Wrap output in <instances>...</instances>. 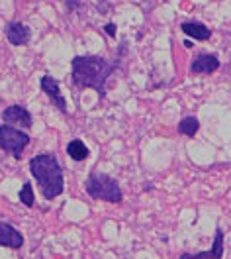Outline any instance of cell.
I'll return each instance as SVG.
<instances>
[{
	"instance_id": "obj_1",
	"label": "cell",
	"mask_w": 231,
	"mask_h": 259,
	"mask_svg": "<svg viewBox=\"0 0 231 259\" xmlns=\"http://www.w3.org/2000/svg\"><path fill=\"white\" fill-rule=\"evenodd\" d=\"M118 69L116 61H108L100 55H77L73 59V84L79 91L92 89L100 100L106 97V81Z\"/></svg>"
},
{
	"instance_id": "obj_2",
	"label": "cell",
	"mask_w": 231,
	"mask_h": 259,
	"mask_svg": "<svg viewBox=\"0 0 231 259\" xmlns=\"http://www.w3.org/2000/svg\"><path fill=\"white\" fill-rule=\"evenodd\" d=\"M30 173L45 200H53L65 191L63 169L53 153H39L30 159Z\"/></svg>"
},
{
	"instance_id": "obj_3",
	"label": "cell",
	"mask_w": 231,
	"mask_h": 259,
	"mask_svg": "<svg viewBox=\"0 0 231 259\" xmlns=\"http://www.w3.org/2000/svg\"><path fill=\"white\" fill-rule=\"evenodd\" d=\"M84 191L90 198L104 200V202H110V204H120L124 200V193L120 189V183L114 177H110L106 173H100V171H94V173L88 175L86 183H84Z\"/></svg>"
},
{
	"instance_id": "obj_4",
	"label": "cell",
	"mask_w": 231,
	"mask_h": 259,
	"mask_svg": "<svg viewBox=\"0 0 231 259\" xmlns=\"http://www.w3.org/2000/svg\"><path fill=\"white\" fill-rule=\"evenodd\" d=\"M30 142H32L30 134L22 132L20 128H12L8 124L0 126V149L10 153L18 161L22 159V153H24L26 147L30 146Z\"/></svg>"
},
{
	"instance_id": "obj_5",
	"label": "cell",
	"mask_w": 231,
	"mask_h": 259,
	"mask_svg": "<svg viewBox=\"0 0 231 259\" xmlns=\"http://www.w3.org/2000/svg\"><path fill=\"white\" fill-rule=\"evenodd\" d=\"M2 122L12 126V128H24V130H30L33 124V118L30 110H26L24 106L20 104H12L8 108H4L2 112Z\"/></svg>"
},
{
	"instance_id": "obj_6",
	"label": "cell",
	"mask_w": 231,
	"mask_h": 259,
	"mask_svg": "<svg viewBox=\"0 0 231 259\" xmlns=\"http://www.w3.org/2000/svg\"><path fill=\"white\" fill-rule=\"evenodd\" d=\"M41 91H43V93L47 95V98L57 106L59 112L69 114V110H67V98L61 95V89H59L57 79H53L51 75H43V77H41Z\"/></svg>"
},
{
	"instance_id": "obj_7",
	"label": "cell",
	"mask_w": 231,
	"mask_h": 259,
	"mask_svg": "<svg viewBox=\"0 0 231 259\" xmlns=\"http://www.w3.org/2000/svg\"><path fill=\"white\" fill-rule=\"evenodd\" d=\"M217 69H219V59L214 53H200L190 65V73L194 75H208V73H215Z\"/></svg>"
},
{
	"instance_id": "obj_8",
	"label": "cell",
	"mask_w": 231,
	"mask_h": 259,
	"mask_svg": "<svg viewBox=\"0 0 231 259\" xmlns=\"http://www.w3.org/2000/svg\"><path fill=\"white\" fill-rule=\"evenodd\" d=\"M32 37V30L22 22H8L6 26V39L12 46H28Z\"/></svg>"
},
{
	"instance_id": "obj_9",
	"label": "cell",
	"mask_w": 231,
	"mask_h": 259,
	"mask_svg": "<svg viewBox=\"0 0 231 259\" xmlns=\"http://www.w3.org/2000/svg\"><path fill=\"white\" fill-rule=\"evenodd\" d=\"M223 257V232L221 228L215 230L214 243L208 251H200V253H182L179 259H221Z\"/></svg>"
},
{
	"instance_id": "obj_10",
	"label": "cell",
	"mask_w": 231,
	"mask_h": 259,
	"mask_svg": "<svg viewBox=\"0 0 231 259\" xmlns=\"http://www.w3.org/2000/svg\"><path fill=\"white\" fill-rule=\"evenodd\" d=\"M0 245L10 247V249H20L24 245V236L14 226H10L6 222H0Z\"/></svg>"
},
{
	"instance_id": "obj_11",
	"label": "cell",
	"mask_w": 231,
	"mask_h": 259,
	"mask_svg": "<svg viewBox=\"0 0 231 259\" xmlns=\"http://www.w3.org/2000/svg\"><path fill=\"white\" fill-rule=\"evenodd\" d=\"M181 30L186 35H190L192 39H198V41H206V39H210V35L212 32L204 26V24H200V22H184L181 26Z\"/></svg>"
},
{
	"instance_id": "obj_12",
	"label": "cell",
	"mask_w": 231,
	"mask_h": 259,
	"mask_svg": "<svg viewBox=\"0 0 231 259\" xmlns=\"http://www.w3.org/2000/svg\"><path fill=\"white\" fill-rule=\"evenodd\" d=\"M67 153H69V157L75 159V161H84V159L90 155V149L84 146L83 140H73V142L67 144Z\"/></svg>"
},
{
	"instance_id": "obj_13",
	"label": "cell",
	"mask_w": 231,
	"mask_h": 259,
	"mask_svg": "<svg viewBox=\"0 0 231 259\" xmlns=\"http://www.w3.org/2000/svg\"><path fill=\"white\" fill-rule=\"evenodd\" d=\"M200 130V122L196 116H186L179 122V132L186 138H194Z\"/></svg>"
},
{
	"instance_id": "obj_14",
	"label": "cell",
	"mask_w": 231,
	"mask_h": 259,
	"mask_svg": "<svg viewBox=\"0 0 231 259\" xmlns=\"http://www.w3.org/2000/svg\"><path fill=\"white\" fill-rule=\"evenodd\" d=\"M20 202L24 204V206H28V208H32L33 204H35V194H33V189H32V183L28 181V183H24V187L20 189Z\"/></svg>"
},
{
	"instance_id": "obj_15",
	"label": "cell",
	"mask_w": 231,
	"mask_h": 259,
	"mask_svg": "<svg viewBox=\"0 0 231 259\" xmlns=\"http://www.w3.org/2000/svg\"><path fill=\"white\" fill-rule=\"evenodd\" d=\"M104 30H106V33H108L110 37H114L116 35V24H112V22H110V24H106V26H104Z\"/></svg>"
},
{
	"instance_id": "obj_16",
	"label": "cell",
	"mask_w": 231,
	"mask_h": 259,
	"mask_svg": "<svg viewBox=\"0 0 231 259\" xmlns=\"http://www.w3.org/2000/svg\"><path fill=\"white\" fill-rule=\"evenodd\" d=\"M77 6H81V4L75 2V0H67V8H69V10H73V8H77Z\"/></svg>"
}]
</instances>
